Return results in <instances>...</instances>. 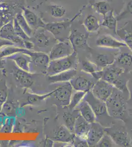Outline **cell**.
<instances>
[{
  "instance_id": "6da1fadb",
  "label": "cell",
  "mask_w": 132,
  "mask_h": 147,
  "mask_svg": "<svg viewBox=\"0 0 132 147\" xmlns=\"http://www.w3.org/2000/svg\"><path fill=\"white\" fill-rule=\"evenodd\" d=\"M125 71V69L114 63L100 70V79L112 84L123 93H127L129 96L128 80L122 77Z\"/></svg>"
},
{
  "instance_id": "7a4b0ae2",
  "label": "cell",
  "mask_w": 132,
  "mask_h": 147,
  "mask_svg": "<svg viewBox=\"0 0 132 147\" xmlns=\"http://www.w3.org/2000/svg\"><path fill=\"white\" fill-rule=\"evenodd\" d=\"M122 93L116 88L105 102L110 117L125 121L128 113L125 100Z\"/></svg>"
},
{
  "instance_id": "3957f363",
  "label": "cell",
  "mask_w": 132,
  "mask_h": 147,
  "mask_svg": "<svg viewBox=\"0 0 132 147\" xmlns=\"http://www.w3.org/2000/svg\"><path fill=\"white\" fill-rule=\"evenodd\" d=\"M86 7V5H83L81 9L79 10L78 13L70 19L64 20L61 22L45 24L44 28L50 32L58 41L68 40V37L71 30V26L75 21L81 15Z\"/></svg>"
},
{
  "instance_id": "277c9868",
  "label": "cell",
  "mask_w": 132,
  "mask_h": 147,
  "mask_svg": "<svg viewBox=\"0 0 132 147\" xmlns=\"http://www.w3.org/2000/svg\"><path fill=\"white\" fill-rule=\"evenodd\" d=\"M83 99L88 103L93 111L96 121L104 127H110L112 117L109 115L105 102L97 99L91 91L86 93Z\"/></svg>"
},
{
  "instance_id": "5b68a950",
  "label": "cell",
  "mask_w": 132,
  "mask_h": 147,
  "mask_svg": "<svg viewBox=\"0 0 132 147\" xmlns=\"http://www.w3.org/2000/svg\"><path fill=\"white\" fill-rule=\"evenodd\" d=\"M77 53L74 52L72 55L65 57L50 60L47 69V75L50 76L71 69H77Z\"/></svg>"
},
{
  "instance_id": "8992f818",
  "label": "cell",
  "mask_w": 132,
  "mask_h": 147,
  "mask_svg": "<svg viewBox=\"0 0 132 147\" xmlns=\"http://www.w3.org/2000/svg\"><path fill=\"white\" fill-rule=\"evenodd\" d=\"M31 41L35 45V50L36 48L37 49L36 51L45 53V51H50L52 46L58 41L50 32L44 28L36 30L31 37Z\"/></svg>"
},
{
  "instance_id": "52a82bcc",
  "label": "cell",
  "mask_w": 132,
  "mask_h": 147,
  "mask_svg": "<svg viewBox=\"0 0 132 147\" xmlns=\"http://www.w3.org/2000/svg\"><path fill=\"white\" fill-rule=\"evenodd\" d=\"M24 53L31 57L30 73L47 74V69L50 62L49 55L45 53L26 50Z\"/></svg>"
},
{
  "instance_id": "ba28073f",
  "label": "cell",
  "mask_w": 132,
  "mask_h": 147,
  "mask_svg": "<svg viewBox=\"0 0 132 147\" xmlns=\"http://www.w3.org/2000/svg\"><path fill=\"white\" fill-rule=\"evenodd\" d=\"M56 88L53 90L52 95L58 105L62 107H68L70 102L73 88L70 82L55 84Z\"/></svg>"
},
{
  "instance_id": "9c48e42d",
  "label": "cell",
  "mask_w": 132,
  "mask_h": 147,
  "mask_svg": "<svg viewBox=\"0 0 132 147\" xmlns=\"http://www.w3.org/2000/svg\"><path fill=\"white\" fill-rule=\"evenodd\" d=\"M20 3L13 2H4L0 4V28L8 22L12 21L15 18L19 12V9H21Z\"/></svg>"
},
{
  "instance_id": "30bf717a",
  "label": "cell",
  "mask_w": 132,
  "mask_h": 147,
  "mask_svg": "<svg viewBox=\"0 0 132 147\" xmlns=\"http://www.w3.org/2000/svg\"><path fill=\"white\" fill-rule=\"evenodd\" d=\"M105 131L110 136L114 144L121 147H131V140L125 130L115 127L114 125L105 127Z\"/></svg>"
},
{
  "instance_id": "8fae6325",
  "label": "cell",
  "mask_w": 132,
  "mask_h": 147,
  "mask_svg": "<svg viewBox=\"0 0 132 147\" xmlns=\"http://www.w3.org/2000/svg\"><path fill=\"white\" fill-rule=\"evenodd\" d=\"M88 32L82 33L77 29L70 30L68 40L74 49V52H77L79 50H89L91 51V48L88 44Z\"/></svg>"
},
{
  "instance_id": "7c38bea8",
  "label": "cell",
  "mask_w": 132,
  "mask_h": 147,
  "mask_svg": "<svg viewBox=\"0 0 132 147\" xmlns=\"http://www.w3.org/2000/svg\"><path fill=\"white\" fill-rule=\"evenodd\" d=\"M74 49L69 40L57 41L50 50L49 57L50 60L62 59L72 55Z\"/></svg>"
},
{
  "instance_id": "4fadbf2b",
  "label": "cell",
  "mask_w": 132,
  "mask_h": 147,
  "mask_svg": "<svg viewBox=\"0 0 132 147\" xmlns=\"http://www.w3.org/2000/svg\"><path fill=\"white\" fill-rule=\"evenodd\" d=\"M115 88L112 84L100 79L95 83L90 91L97 99L105 102Z\"/></svg>"
},
{
  "instance_id": "5bb4252c",
  "label": "cell",
  "mask_w": 132,
  "mask_h": 147,
  "mask_svg": "<svg viewBox=\"0 0 132 147\" xmlns=\"http://www.w3.org/2000/svg\"><path fill=\"white\" fill-rule=\"evenodd\" d=\"M0 37L10 41L15 46L24 48V40L17 36L14 32V20L6 24L0 28Z\"/></svg>"
},
{
  "instance_id": "9a60e30c",
  "label": "cell",
  "mask_w": 132,
  "mask_h": 147,
  "mask_svg": "<svg viewBox=\"0 0 132 147\" xmlns=\"http://www.w3.org/2000/svg\"><path fill=\"white\" fill-rule=\"evenodd\" d=\"M96 45L100 48L112 49H120L127 47L123 41L117 40L109 34H104L99 36L96 40Z\"/></svg>"
},
{
  "instance_id": "2e32d148",
  "label": "cell",
  "mask_w": 132,
  "mask_h": 147,
  "mask_svg": "<svg viewBox=\"0 0 132 147\" xmlns=\"http://www.w3.org/2000/svg\"><path fill=\"white\" fill-rule=\"evenodd\" d=\"M12 74L15 82L24 88H30L33 85V74L23 70L18 67L12 69Z\"/></svg>"
},
{
  "instance_id": "e0dca14e",
  "label": "cell",
  "mask_w": 132,
  "mask_h": 147,
  "mask_svg": "<svg viewBox=\"0 0 132 147\" xmlns=\"http://www.w3.org/2000/svg\"><path fill=\"white\" fill-rule=\"evenodd\" d=\"M90 127L91 124L84 119L79 113L74 126V133L76 136L81 140L87 141Z\"/></svg>"
},
{
  "instance_id": "ac0fdd59",
  "label": "cell",
  "mask_w": 132,
  "mask_h": 147,
  "mask_svg": "<svg viewBox=\"0 0 132 147\" xmlns=\"http://www.w3.org/2000/svg\"><path fill=\"white\" fill-rule=\"evenodd\" d=\"M105 134V127L99 123L95 122L91 124L90 129L87 140L89 147H95Z\"/></svg>"
},
{
  "instance_id": "d6986e66",
  "label": "cell",
  "mask_w": 132,
  "mask_h": 147,
  "mask_svg": "<svg viewBox=\"0 0 132 147\" xmlns=\"http://www.w3.org/2000/svg\"><path fill=\"white\" fill-rule=\"evenodd\" d=\"M70 82L74 90L86 93L90 91L95 84L91 79L83 76H75L70 81Z\"/></svg>"
},
{
  "instance_id": "ffe728a7",
  "label": "cell",
  "mask_w": 132,
  "mask_h": 147,
  "mask_svg": "<svg viewBox=\"0 0 132 147\" xmlns=\"http://www.w3.org/2000/svg\"><path fill=\"white\" fill-rule=\"evenodd\" d=\"M4 59L14 61L19 68L30 73L31 57L28 54L20 52Z\"/></svg>"
},
{
  "instance_id": "44dd1931",
  "label": "cell",
  "mask_w": 132,
  "mask_h": 147,
  "mask_svg": "<svg viewBox=\"0 0 132 147\" xmlns=\"http://www.w3.org/2000/svg\"><path fill=\"white\" fill-rule=\"evenodd\" d=\"M75 134L70 131L65 125H61L54 132L51 139L54 141L70 144L75 137Z\"/></svg>"
},
{
  "instance_id": "7402d4cb",
  "label": "cell",
  "mask_w": 132,
  "mask_h": 147,
  "mask_svg": "<svg viewBox=\"0 0 132 147\" xmlns=\"http://www.w3.org/2000/svg\"><path fill=\"white\" fill-rule=\"evenodd\" d=\"M21 9L24 17L29 25L34 30L36 31L39 28H44L45 23L38 15L23 6L21 7Z\"/></svg>"
},
{
  "instance_id": "603a6c76",
  "label": "cell",
  "mask_w": 132,
  "mask_h": 147,
  "mask_svg": "<svg viewBox=\"0 0 132 147\" xmlns=\"http://www.w3.org/2000/svg\"><path fill=\"white\" fill-rule=\"evenodd\" d=\"M116 35L120 37L122 41L126 44L132 52V23L127 22L124 25L117 28Z\"/></svg>"
},
{
  "instance_id": "cb8c5ba5",
  "label": "cell",
  "mask_w": 132,
  "mask_h": 147,
  "mask_svg": "<svg viewBox=\"0 0 132 147\" xmlns=\"http://www.w3.org/2000/svg\"><path fill=\"white\" fill-rule=\"evenodd\" d=\"M116 54L111 53H99L96 55L93 62L100 69L108 67L114 63Z\"/></svg>"
},
{
  "instance_id": "d4e9b609",
  "label": "cell",
  "mask_w": 132,
  "mask_h": 147,
  "mask_svg": "<svg viewBox=\"0 0 132 147\" xmlns=\"http://www.w3.org/2000/svg\"><path fill=\"white\" fill-rule=\"evenodd\" d=\"M75 109L79 110L81 115L87 122L90 124L93 123L96 121V117L93 111L88 103L83 99Z\"/></svg>"
},
{
  "instance_id": "484cf974",
  "label": "cell",
  "mask_w": 132,
  "mask_h": 147,
  "mask_svg": "<svg viewBox=\"0 0 132 147\" xmlns=\"http://www.w3.org/2000/svg\"><path fill=\"white\" fill-rule=\"evenodd\" d=\"M77 74V69H71L65 72H61L54 75L49 76L48 79L49 82L52 84H57L60 82H70Z\"/></svg>"
},
{
  "instance_id": "4316f807",
  "label": "cell",
  "mask_w": 132,
  "mask_h": 147,
  "mask_svg": "<svg viewBox=\"0 0 132 147\" xmlns=\"http://www.w3.org/2000/svg\"><path fill=\"white\" fill-rule=\"evenodd\" d=\"M117 22L118 21L116 18V16L114 14V10L111 9L103 16V21L101 23V26L105 27L106 28L112 30L116 35Z\"/></svg>"
},
{
  "instance_id": "83f0119b",
  "label": "cell",
  "mask_w": 132,
  "mask_h": 147,
  "mask_svg": "<svg viewBox=\"0 0 132 147\" xmlns=\"http://www.w3.org/2000/svg\"><path fill=\"white\" fill-rule=\"evenodd\" d=\"M83 25L89 34L95 32L100 28L101 23L99 19L93 14H89L84 19Z\"/></svg>"
},
{
  "instance_id": "f1b7e54d",
  "label": "cell",
  "mask_w": 132,
  "mask_h": 147,
  "mask_svg": "<svg viewBox=\"0 0 132 147\" xmlns=\"http://www.w3.org/2000/svg\"><path fill=\"white\" fill-rule=\"evenodd\" d=\"M90 4L95 11L104 16L111 9L107 0H93L90 1Z\"/></svg>"
},
{
  "instance_id": "f546056e",
  "label": "cell",
  "mask_w": 132,
  "mask_h": 147,
  "mask_svg": "<svg viewBox=\"0 0 132 147\" xmlns=\"http://www.w3.org/2000/svg\"><path fill=\"white\" fill-rule=\"evenodd\" d=\"M79 110L74 109L72 111L64 113L63 119L65 123V125L70 131L74 133V126L75 120L79 115Z\"/></svg>"
},
{
  "instance_id": "4dcf8cb0",
  "label": "cell",
  "mask_w": 132,
  "mask_h": 147,
  "mask_svg": "<svg viewBox=\"0 0 132 147\" xmlns=\"http://www.w3.org/2000/svg\"><path fill=\"white\" fill-rule=\"evenodd\" d=\"M53 91L50 92L45 94L44 95H38L35 94H29L27 96L26 100L23 104H22L21 107L26 105H32L37 104L39 102H42L47 98L51 97L52 95Z\"/></svg>"
},
{
  "instance_id": "1f68e13d",
  "label": "cell",
  "mask_w": 132,
  "mask_h": 147,
  "mask_svg": "<svg viewBox=\"0 0 132 147\" xmlns=\"http://www.w3.org/2000/svg\"><path fill=\"white\" fill-rule=\"evenodd\" d=\"M26 49L17 47L14 45L6 46L0 49V60L17 53H24Z\"/></svg>"
},
{
  "instance_id": "d6a6232c",
  "label": "cell",
  "mask_w": 132,
  "mask_h": 147,
  "mask_svg": "<svg viewBox=\"0 0 132 147\" xmlns=\"http://www.w3.org/2000/svg\"><path fill=\"white\" fill-rule=\"evenodd\" d=\"M114 63L120 66L129 67L132 65V55L127 52H122L116 57Z\"/></svg>"
},
{
  "instance_id": "836d02e7",
  "label": "cell",
  "mask_w": 132,
  "mask_h": 147,
  "mask_svg": "<svg viewBox=\"0 0 132 147\" xmlns=\"http://www.w3.org/2000/svg\"><path fill=\"white\" fill-rule=\"evenodd\" d=\"M15 18L16 19L17 21L18 22L19 25L21 28L25 32V33L27 34V35H28L30 37H31L33 35L35 31L34 30L30 27V26L29 25L26 20L24 17L23 15L22 14V11L17 13Z\"/></svg>"
},
{
  "instance_id": "e575fe53",
  "label": "cell",
  "mask_w": 132,
  "mask_h": 147,
  "mask_svg": "<svg viewBox=\"0 0 132 147\" xmlns=\"http://www.w3.org/2000/svg\"><path fill=\"white\" fill-rule=\"evenodd\" d=\"M2 113L7 117H15L16 114V106L14 102L7 100L2 105Z\"/></svg>"
},
{
  "instance_id": "d590c367",
  "label": "cell",
  "mask_w": 132,
  "mask_h": 147,
  "mask_svg": "<svg viewBox=\"0 0 132 147\" xmlns=\"http://www.w3.org/2000/svg\"><path fill=\"white\" fill-rule=\"evenodd\" d=\"M85 94L86 92L79 91H76V92L72 93L70 102L68 107L70 111H72L75 109V107L79 105L80 102L83 100Z\"/></svg>"
},
{
  "instance_id": "8d00e7d4",
  "label": "cell",
  "mask_w": 132,
  "mask_h": 147,
  "mask_svg": "<svg viewBox=\"0 0 132 147\" xmlns=\"http://www.w3.org/2000/svg\"><path fill=\"white\" fill-rule=\"evenodd\" d=\"M50 12L52 17L55 18H61L65 16L67 10L62 5L54 4L50 5Z\"/></svg>"
},
{
  "instance_id": "74e56055",
  "label": "cell",
  "mask_w": 132,
  "mask_h": 147,
  "mask_svg": "<svg viewBox=\"0 0 132 147\" xmlns=\"http://www.w3.org/2000/svg\"><path fill=\"white\" fill-rule=\"evenodd\" d=\"M81 66L82 71L90 74L92 76L97 71L101 70L94 62L89 60H82L81 61Z\"/></svg>"
},
{
  "instance_id": "f35d334b",
  "label": "cell",
  "mask_w": 132,
  "mask_h": 147,
  "mask_svg": "<svg viewBox=\"0 0 132 147\" xmlns=\"http://www.w3.org/2000/svg\"><path fill=\"white\" fill-rule=\"evenodd\" d=\"M15 119L14 117H5L0 132L3 134H10L12 132L15 125Z\"/></svg>"
},
{
  "instance_id": "ab89813d",
  "label": "cell",
  "mask_w": 132,
  "mask_h": 147,
  "mask_svg": "<svg viewBox=\"0 0 132 147\" xmlns=\"http://www.w3.org/2000/svg\"><path fill=\"white\" fill-rule=\"evenodd\" d=\"M8 97V88L5 80H0V103L3 104L7 101Z\"/></svg>"
},
{
  "instance_id": "60d3db41",
  "label": "cell",
  "mask_w": 132,
  "mask_h": 147,
  "mask_svg": "<svg viewBox=\"0 0 132 147\" xmlns=\"http://www.w3.org/2000/svg\"><path fill=\"white\" fill-rule=\"evenodd\" d=\"M114 145H115L114 143L110 138V136L105 133L99 142H98L97 144L96 145L95 147H114Z\"/></svg>"
},
{
  "instance_id": "b9f144b4",
  "label": "cell",
  "mask_w": 132,
  "mask_h": 147,
  "mask_svg": "<svg viewBox=\"0 0 132 147\" xmlns=\"http://www.w3.org/2000/svg\"><path fill=\"white\" fill-rule=\"evenodd\" d=\"M14 32L17 36H18L23 40H31V37L29 36L21 28L15 18L14 19Z\"/></svg>"
},
{
  "instance_id": "7bdbcfd3",
  "label": "cell",
  "mask_w": 132,
  "mask_h": 147,
  "mask_svg": "<svg viewBox=\"0 0 132 147\" xmlns=\"http://www.w3.org/2000/svg\"><path fill=\"white\" fill-rule=\"evenodd\" d=\"M128 14H132V0L129 1L127 5H126L125 9L123 11L121 12L118 15L116 16L117 21H120L122 19L124 18L125 16Z\"/></svg>"
},
{
  "instance_id": "ee69618b",
  "label": "cell",
  "mask_w": 132,
  "mask_h": 147,
  "mask_svg": "<svg viewBox=\"0 0 132 147\" xmlns=\"http://www.w3.org/2000/svg\"><path fill=\"white\" fill-rule=\"evenodd\" d=\"M24 48L28 50H35V45L31 40H24Z\"/></svg>"
},
{
  "instance_id": "f6af8a7d",
  "label": "cell",
  "mask_w": 132,
  "mask_h": 147,
  "mask_svg": "<svg viewBox=\"0 0 132 147\" xmlns=\"http://www.w3.org/2000/svg\"><path fill=\"white\" fill-rule=\"evenodd\" d=\"M9 45H14V44L10 41L3 38L0 37V49L5 46Z\"/></svg>"
},
{
  "instance_id": "bcb514c9",
  "label": "cell",
  "mask_w": 132,
  "mask_h": 147,
  "mask_svg": "<svg viewBox=\"0 0 132 147\" xmlns=\"http://www.w3.org/2000/svg\"><path fill=\"white\" fill-rule=\"evenodd\" d=\"M41 145L44 147H53L54 141L51 139L47 138L42 141Z\"/></svg>"
},
{
  "instance_id": "7dc6e473",
  "label": "cell",
  "mask_w": 132,
  "mask_h": 147,
  "mask_svg": "<svg viewBox=\"0 0 132 147\" xmlns=\"http://www.w3.org/2000/svg\"><path fill=\"white\" fill-rule=\"evenodd\" d=\"M10 141L7 140L0 141V145L1 147H7L9 145Z\"/></svg>"
},
{
  "instance_id": "c3c4849f",
  "label": "cell",
  "mask_w": 132,
  "mask_h": 147,
  "mask_svg": "<svg viewBox=\"0 0 132 147\" xmlns=\"http://www.w3.org/2000/svg\"><path fill=\"white\" fill-rule=\"evenodd\" d=\"M129 92L130 98L131 100H132V86L130 90H129Z\"/></svg>"
},
{
  "instance_id": "681fc988",
  "label": "cell",
  "mask_w": 132,
  "mask_h": 147,
  "mask_svg": "<svg viewBox=\"0 0 132 147\" xmlns=\"http://www.w3.org/2000/svg\"><path fill=\"white\" fill-rule=\"evenodd\" d=\"M2 105H3L0 103V113H1V112H2Z\"/></svg>"
},
{
  "instance_id": "f907efd6",
  "label": "cell",
  "mask_w": 132,
  "mask_h": 147,
  "mask_svg": "<svg viewBox=\"0 0 132 147\" xmlns=\"http://www.w3.org/2000/svg\"><path fill=\"white\" fill-rule=\"evenodd\" d=\"M6 1H7V0H0V4L3 3H4V2H6Z\"/></svg>"
},
{
  "instance_id": "816d5d0a",
  "label": "cell",
  "mask_w": 132,
  "mask_h": 147,
  "mask_svg": "<svg viewBox=\"0 0 132 147\" xmlns=\"http://www.w3.org/2000/svg\"><path fill=\"white\" fill-rule=\"evenodd\" d=\"M2 126L3 125H0V131H1V129H2Z\"/></svg>"
},
{
  "instance_id": "f5cc1de1",
  "label": "cell",
  "mask_w": 132,
  "mask_h": 147,
  "mask_svg": "<svg viewBox=\"0 0 132 147\" xmlns=\"http://www.w3.org/2000/svg\"><path fill=\"white\" fill-rule=\"evenodd\" d=\"M89 1H93V0H89ZM107 1H111L112 0H107Z\"/></svg>"
},
{
  "instance_id": "db71d44e",
  "label": "cell",
  "mask_w": 132,
  "mask_h": 147,
  "mask_svg": "<svg viewBox=\"0 0 132 147\" xmlns=\"http://www.w3.org/2000/svg\"><path fill=\"white\" fill-rule=\"evenodd\" d=\"M0 147H1V145H0Z\"/></svg>"
}]
</instances>
